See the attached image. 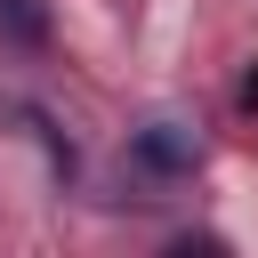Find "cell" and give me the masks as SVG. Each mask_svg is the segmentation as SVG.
I'll return each mask as SVG.
<instances>
[{
  "mask_svg": "<svg viewBox=\"0 0 258 258\" xmlns=\"http://www.w3.org/2000/svg\"><path fill=\"white\" fill-rule=\"evenodd\" d=\"M129 169H145V177H194L202 169V137L185 129V121H145V129H129Z\"/></svg>",
  "mask_w": 258,
  "mask_h": 258,
  "instance_id": "obj_1",
  "label": "cell"
},
{
  "mask_svg": "<svg viewBox=\"0 0 258 258\" xmlns=\"http://www.w3.org/2000/svg\"><path fill=\"white\" fill-rule=\"evenodd\" d=\"M0 40L48 48V0H0Z\"/></svg>",
  "mask_w": 258,
  "mask_h": 258,
  "instance_id": "obj_2",
  "label": "cell"
}]
</instances>
